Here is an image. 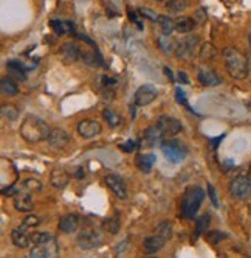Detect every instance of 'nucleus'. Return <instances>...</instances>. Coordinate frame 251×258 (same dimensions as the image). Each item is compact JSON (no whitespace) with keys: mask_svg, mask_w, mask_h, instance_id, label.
Masks as SVG:
<instances>
[{"mask_svg":"<svg viewBox=\"0 0 251 258\" xmlns=\"http://www.w3.org/2000/svg\"><path fill=\"white\" fill-rule=\"evenodd\" d=\"M20 137L27 140L28 143H39L44 140H48L51 128L42 119L34 115H28L20 124Z\"/></svg>","mask_w":251,"mask_h":258,"instance_id":"nucleus-1","label":"nucleus"},{"mask_svg":"<svg viewBox=\"0 0 251 258\" xmlns=\"http://www.w3.org/2000/svg\"><path fill=\"white\" fill-rule=\"evenodd\" d=\"M223 61H225V67L226 72L230 73L231 78L234 80H245L248 76V59L244 53H240L237 49H233V47H228V49L223 50Z\"/></svg>","mask_w":251,"mask_h":258,"instance_id":"nucleus-2","label":"nucleus"},{"mask_svg":"<svg viewBox=\"0 0 251 258\" xmlns=\"http://www.w3.org/2000/svg\"><path fill=\"white\" fill-rule=\"evenodd\" d=\"M203 199H205V191L200 187H189L182 199V215L188 220H194L195 213L199 212Z\"/></svg>","mask_w":251,"mask_h":258,"instance_id":"nucleus-3","label":"nucleus"},{"mask_svg":"<svg viewBox=\"0 0 251 258\" xmlns=\"http://www.w3.org/2000/svg\"><path fill=\"white\" fill-rule=\"evenodd\" d=\"M76 243L78 247L82 249V251H92V249L103 244V235L95 227H85L79 232V235L76 238Z\"/></svg>","mask_w":251,"mask_h":258,"instance_id":"nucleus-4","label":"nucleus"},{"mask_svg":"<svg viewBox=\"0 0 251 258\" xmlns=\"http://www.w3.org/2000/svg\"><path fill=\"white\" fill-rule=\"evenodd\" d=\"M161 153L164 154V157L168 160L174 162V163L183 162L188 155L186 146L182 142H177V140H169V142L161 143Z\"/></svg>","mask_w":251,"mask_h":258,"instance_id":"nucleus-5","label":"nucleus"},{"mask_svg":"<svg viewBox=\"0 0 251 258\" xmlns=\"http://www.w3.org/2000/svg\"><path fill=\"white\" fill-rule=\"evenodd\" d=\"M230 193L234 199L247 201L251 196V179L248 176H237L230 184Z\"/></svg>","mask_w":251,"mask_h":258,"instance_id":"nucleus-6","label":"nucleus"},{"mask_svg":"<svg viewBox=\"0 0 251 258\" xmlns=\"http://www.w3.org/2000/svg\"><path fill=\"white\" fill-rule=\"evenodd\" d=\"M157 97H158V90H157L155 86L143 84V86H140L135 92V95H133V103L140 107H144V106L151 104L152 101H155Z\"/></svg>","mask_w":251,"mask_h":258,"instance_id":"nucleus-7","label":"nucleus"},{"mask_svg":"<svg viewBox=\"0 0 251 258\" xmlns=\"http://www.w3.org/2000/svg\"><path fill=\"white\" fill-rule=\"evenodd\" d=\"M59 254V246L58 241L54 238H50L48 241H44V243L34 244L30 251V257L33 258H42V257H56Z\"/></svg>","mask_w":251,"mask_h":258,"instance_id":"nucleus-8","label":"nucleus"},{"mask_svg":"<svg viewBox=\"0 0 251 258\" xmlns=\"http://www.w3.org/2000/svg\"><path fill=\"white\" fill-rule=\"evenodd\" d=\"M200 41L197 36H186L182 41L177 42V49H175V54L180 59H188L191 58L192 54L197 50Z\"/></svg>","mask_w":251,"mask_h":258,"instance_id":"nucleus-9","label":"nucleus"},{"mask_svg":"<svg viewBox=\"0 0 251 258\" xmlns=\"http://www.w3.org/2000/svg\"><path fill=\"white\" fill-rule=\"evenodd\" d=\"M157 126L160 128L164 137H174L178 132H182V123H180L175 117L161 115L160 119L157 120Z\"/></svg>","mask_w":251,"mask_h":258,"instance_id":"nucleus-10","label":"nucleus"},{"mask_svg":"<svg viewBox=\"0 0 251 258\" xmlns=\"http://www.w3.org/2000/svg\"><path fill=\"white\" fill-rule=\"evenodd\" d=\"M76 131L82 138H93V137H96L103 132V126H101V123L96 121V120L84 119V120H81L79 123H78Z\"/></svg>","mask_w":251,"mask_h":258,"instance_id":"nucleus-11","label":"nucleus"},{"mask_svg":"<svg viewBox=\"0 0 251 258\" xmlns=\"http://www.w3.org/2000/svg\"><path fill=\"white\" fill-rule=\"evenodd\" d=\"M104 182L109 187V190H110L118 199H126V198H127V187H126L124 181H123L120 176L107 174L104 177Z\"/></svg>","mask_w":251,"mask_h":258,"instance_id":"nucleus-12","label":"nucleus"},{"mask_svg":"<svg viewBox=\"0 0 251 258\" xmlns=\"http://www.w3.org/2000/svg\"><path fill=\"white\" fill-rule=\"evenodd\" d=\"M166 238H164L163 235H160V233H154V235L147 237L144 241H143V251L144 254L147 255H152V254H157L160 252L161 249L164 247V244H166Z\"/></svg>","mask_w":251,"mask_h":258,"instance_id":"nucleus-13","label":"nucleus"},{"mask_svg":"<svg viewBox=\"0 0 251 258\" xmlns=\"http://www.w3.org/2000/svg\"><path fill=\"white\" fill-rule=\"evenodd\" d=\"M70 143V136L65 129H51L50 136H48V145L54 150H64V148Z\"/></svg>","mask_w":251,"mask_h":258,"instance_id":"nucleus-14","label":"nucleus"},{"mask_svg":"<svg viewBox=\"0 0 251 258\" xmlns=\"http://www.w3.org/2000/svg\"><path fill=\"white\" fill-rule=\"evenodd\" d=\"M59 53H61L62 59H64L67 64H73V62L79 61L82 58V52L75 42H65L61 47Z\"/></svg>","mask_w":251,"mask_h":258,"instance_id":"nucleus-15","label":"nucleus"},{"mask_svg":"<svg viewBox=\"0 0 251 258\" xmlns=\"http://www.w3.org/2000/svg\"><path fill=\"white\" fill-rule=\"evenodd\" d=\"M28 227H25V225L22 224V227H17V229H14L11 232V241H13V244L16 247H19V249H27L30 247L31 244V233L27 232Z\"/></svg>","mask_w":251,"mask_h":258,"instance_id":"nucleus-16","label":"nucleus"},{"mask_svg":"<svg viewBox=\"0 0 251 258\" xmlns=\"http://www.w3.org/2000/svg\"><path fill=\"white\" fill-rule=\"evenodd\" d=\"M164 140L163 132L160 131V128L157 126H149L144 131V136H143V145L146 148H155L157 145H161Z\"/></svg>","mask_w":251,"mask_h":258,"instance_id":"nucleus-17","label":"nucleus"},{"mask_svg":"<svg viewBox=\"0 0 251 258\" xmlns=\"http://www.w3.org/2000/svg\"><path fill=\"white\" fill-rule=\"evenodd\" d=\"M14 207L17 212H23V213H27V212H31L34 207L33 204V198H31V193L28 191H19L17 194L14 196Z\"/></svg>","mask_w":251,"mask_h":258,"instance_id":"nucleus-18","label":"nucleus"},{"mask_svg":"<svg viewBox=\"0 0 251 258\" xmlns=\"http://www.w3.org/2000/svg\"><path fill=\"white\" fill-rule=\"evenodd\" d=\"M79 216L75 215V213H70V215H65L61 218L59 221V230L62 233H67V235H70V233H75L78 229H79Z\"/></svg>","mask_w":251,"mask_h":258,"instance_id":"nucleus-19","label":"nucleus"},{"mask_svg":"<svg viewBox=\"0 0 251 258\" xmlns=\"http://www.w3.org/2000/svg\"><path fill=\"white\" fill-rule=\"evenodd\" d=\"M197 78L202 83V86H206V87H216V86L222 83L220 76H219L216 72H213L211 69H200Z\"/></svg>","mask_w":251,"mask_h":258,"instance_id":"nucleus-20","label":"nucleus"},{"mask_svg":"<svg viewBox=\"0 0 251 258\" xmlns=\"http://www.w3.org/2000/svg\"><path fill=\"white\" fill-rule=\"evenodd\" d=\"M157 44H158V49L164 53V54H171L174 53L177 49V41L171 34H160L158 39H157Z\"/></svg>","mask_w":251,"mask_h":258,"instance_id":"nucleus-21","label":"nucleus"},{"mask_svg":"<svg viewBox=\"0 0 251 258\" xmlns=\"http://www.w3.org/2000/svg\"><path fill=\"white\" fill-rule=\"evenodd\" d=\"M155 162H157V157L154 154H140L137 157V160H135L138 170H141L143 173H151V170L154 168Z\"/></svg>","mask_w":251,"mask_h":258,"instance_id":"nucleus-22","label":"nucleus"},{"mask_svg":"<svg viewBox=\"0 0 251 258\" xmlns=\"http://www.w3.org/2000/svg\"><path fill=\"white\" fill-rule=\"evenodd\" d=\"M50 181H51V185L53 187H56V189H65L68 181H70V177L67 174V171L64 170H53V173L50 176Z\"/></svg>","mask_w":251,"mask_h":258,"instance_id":"nucleus-23","label":"nucleus"},{"mask_svg":"<svg viewBox=\"0 0 251 258\" xmlns=\"http://www.w3.org/2000/svg\"><path fill=\"white\" fill-rule=\"evenodd\" d=\"M195 25H197V23H195V20L191 17H180L175 20V30L178 31V33H183V34L191 33Z\"/></svg>","mask_w":251,"mask_h":258,"instance_id":"nucleus-24","label":"nucleus"},{"mask_svg":"<svg viewBox=\"0 0 251 258\" xmlns=\"http://www.w3.org/2000/svg\"><path fill=\"white\" fill-rule=\"evenodd\" d=\"M51 28L56 34L64 36L73 31V23L72 22H65V20H51Z\"/></svg>","mask_w":251,"mask_h":258,"instance_id":"nucleus-25","label":"nucleus"},{"mask_svg":"<svg viewBox=\"0 0 251 258\" xmlns=\"http://www.w3.org/2000/svg\"><path fill=\"white\" fill-rule=\"evenodd\" d=\"M0 90H2L3 95H10V97H14L19 93L17 84H16L11 78H3L2 83H0Z\"/></svg>","mask_w":251,"mask_h":258,"instance_id":"nucleus-26","label":"nucleus"},{"mask_svg":"<svg viewBox=\"0 0 251 258\" xmlns=\"http://www.w3.org/2000/svg\"><path fill=\"white\" fill-rule=\"evenodd\" d=\"M158 23L161 27V33L163 34H172V31L175 30V20H172L169 16H158Z\"/></svg>","mask_w":251,"mask_h":258,"instance_id":"nucleus-27","label":"nucleus"},{"mask_svg":"<svg viewBox=\"0 0 251 258\" xmlns=\"http://www.w3.org/2000/svg\"><path fill=\"white\" fill-rule=\"evenodd\" d=\"M22 189L31 194H34V193H39L42 190V182L37 181V179H25L22 184Z\"/></svg>","mask_w":251,"mask_h":258,"instance_id":"nucleus-28","label":"nucleus"},{"mask_svg":"<svg viewBox=\"0 0 251 258\" xmlns=\"http://www.w3.org/2000/svg\"><path fill=\"white\" fill-rule=\"evenodd\" d=\"M6 67L11 70L13 75H16L17 78H20V80H25V78H27L25 73H23V72H27V70H25V67H23L22 62H19V61H10V62L6 64Z\"/></svg>","mask_w":251,"mask_h":258,"instance_id":"nucleus-29","label":"nucleus"},{"mask_svg":"<svg viewBox=\"0 0 251 258\" xmlns=\"http://www.w3.org/2000/svg\"><path fill=\"white\" fill-rule=\"evenodd\" d=\"M166 8L169 13H182L185 11L188 8V0H169V2L166 3Z\"/></svg>","mask_w":251,"mask_h":258,"instance_id":"nucleus-30","label":"nucleus"},{"mask_svg":"<svg viewBox=\"0 0 251 258\" xmlns=\"http://www.w3.org/2000/svg\"><path fill=\"white\" fill-rule=\"evenodd\" d=\"M209 225V215H202L195 221V237H200L203 232H206Z\"/></svg>","mask_w":251,"mask_h":258,"instance_id":"nucleus-31","label":"nucleus"},{"mask_svg":"<svg viewBox=\"0 0 251 258\" xmlns=\"http://www.w3.org/2000/svg\"><path fill=\"white\" fill-rule=\"evenodd\" d=\"M103 115H104V119L107 120V123H109V126L110 128H116L120 124V115L116 114V112H113L112 109H104V112H103Z\"/></svg>","mask_w":251,"mask_h":258,"instance_id":"nucleus-32","label":"nucleus"},{"mask_svg":"<svg viewBox=\"0 0 251 258\" xmlns=\"http://www.w3.org/2000/svg\"><path fill=\"white\" fill-rule=\"evenodd\" d=\"M2 117L3 119H8L10 121H14L19 119V111L11 104H3L2 106Z\"/></svg>","mask_w":251,"mask_h":258,"instance_id":"nucleus-33","label":"nucleus"},{"mask_svg":"<svg viewBox=\"0 0 251 258\" xmlns=\"http://www.w3.org/2000/svg\"><path fill=\"white\" fill-rule=\"evenodd\" d=\"M216 49H214V45H211V44H203L200 47V59L202 61H206V59H213L216 56Z\"/></svg>","mask_w":251,"mask_h":258,"instance_id":"nucleus-34","label":"nucleus"},{"mask_svg":"<svg viewBox=\"0 0 251 258\" xmlns=\"http://www.w3.org/2000/svg\"><path fill=\"white\" fill-rule=\"evenodd\" d=\"M155 232L163 235L166 240H171L172 238V224L168 223V221H163V223H160L158 225H157Z\"/></svg>","mask_w":251,"mask_h":258,"instance_id":"nucleus-35","label":"nucleus"},{"mask_svg":"<svg viewBox=\"0 0 251 258\" xmlns=\"http://www.w3.org/2000/svg\"><path fill=\"white\" fill-rule=\"evenodd\" d=\"M120 220H118V216H113V218H109V220L104 223V227L107 229V232H110V233H118L120 230Z\"/></svg>","mask_w":251,"mask_h":258,"instance_id":"nucleus-36","label":"nucleus"},{"mask_svg":"<svg viewBox=\"0 0 251 258\" xmlns=\"http://www.w3.org/2000/svg\"><path fill=\"white\" fill-rule=\"evenodd\" d=\"M50 238H53L48 232H33L31 233V243L33 244H39L44 243V241H48Z\"/></svg>","mask_w":251,"mask_h":258,"instance_id":"nucleus-37","label":"nucleus"},{"mask_svg":"<svg viewBox=\"0 0 251 258\" xmlns=\"http://www.w3.org/2000/svg\"><path fill=\"white\" fill-rule=\"evenodd\" d=\"M39 224H41V218L36 216V215H28V216H25V220H23V225L28 229L37 227Z\"/></svg>","mask_w":251,"mask_h":258,"instance_id":"nucleus-38","label":"nucleus"},{"mask_svg":"<svg viewBox=\"0 0 251 258\" xmlns=\"http://www.w3.org/2000/svg\"><path fill=\"white\" fill-rule=\"evenodd\" d=\"M140 14L141 16H144L146 19H149V20H152V22H158V14H157L155 11H152L151 8H140Z\"/></svg>","mask_w":251,"mask_h":258,"instance_id":"nucleus-39","label":"nucleus"},{"mask_svg":"<svg viewBox=\"0 0 251 258\" xmlns=\"http://www.w3.org/2000/svg\"><path fill=\"white\" fill-rule=\"evenodd\" d=\"M222 238H226V233H222L219 230H213V232L206 233V240L209 241V243H213V244H216L217 241H220Z\"/></svg>","mask_w":251,"mask_h":258,"instance_id":"nucleus-40","label":"nucleus"},{"mask_svg":"<svg viewBox=\"0 0 251 258\" xmlns=\"http://www.w3.org/2000/svg\"><path fill=\"white\" fill-rule=\"evenodd\" d=\"M175 100H177V103H180V104H185V106H188V100H186V93L180 89V87H177L175 89Z\"/></svg>","mask_w":251,"mask_h":258,"instance_id":"nucleus-41","label":"nucleus"},{"mask_svg":"<svg viewBox=\"0 0 251 258\" xmlns=\"http://www.w3.org/2000/svg\"><path fill=\"white\" fill-rule=\"evenodd\" d=\"M208 194H209V199H211V202H213V206L214 207H219V199H217V193H216V190H214V187L211 185V184H208Z\"/></svg>","mask_w":251,"mask_h":258,"instance_id":"nucleus-42","label":"nucleus"},{"mask_svg":"<svg viewBox=\"0 0 251 258\" xmlns=\"http://www.w3.org/2000/svg\"><path fill=\"white\" fill-rule=\"evenodd\" d=\"M135 148H137V145H135V142H133V140H127L126 143L120 145V150L124 151V153H132L133 150H135Z\"/></svg>","mask_w":251,"mask_h":258,"instance_id":"nucleus-43","label":"nucleus"},{"mask_svg":"<svg viewBox=\"0 0 251 258\" xmlns=\"http://www.w3.org/2000/svg\"><path fill=\"white\" fill-rule=\"evenodd\" d=\"M17 193H19V190H16L14 187H10V189L3 190V196H16Z\"/></svg>","mask_w":251,"mask_h":258,"instance_id":"nucleus-44","label":"nucleus"},{"mask_svg":"<svg viewBox=\"0 0 251 258\" xmlns=\"http://www.w3.org/2000/svg\"><path fill=\"white\" fill-rule=\"evenodd\" d=\"M197 16H199V23H202L203 20H206V13L202 10V8H199L197 10Z\"/></svg>","mask_w":251,"mask_h":258,"instance_id":"nucleus-45","label":"nucleus"},{"mask_svg":"<svg viewBox=\"0 0 251 258\" xmlns=\"http://www.w3.org/2000/svg\"><path fill=\"white\" fill-rule=\"evenodd\" d=\"M178 78H180V81H183V84H189V78H188L186 73L182 72V70L178 72Z\"/></svg>","mask_w":251,"mask_h":258,"instance_id":"nucleus-46","label":"nucleus"},{"mask_svg":"<svg viewBox=\"0 0 251 258\" xmlns=\"http://www.w3.org/2000/svg\"><path fill=\"white\" fill-rule=\"evenodd\" d=\"M223 138V136L222 137H219V138H214V140H211V142H213V146H217L219 143H220V140Z\"/></svg>","mask_w":251,"mask_h":258,"instance_id":"nucleus-47","label":"nucleus"},{"mask_svg":"<svg viewBox=\"0 0 251 258\" xmlns=\"http://www.w3.org/2000/svg\"><path fill=\"white\" fill-rule=\"evenodd\" d=\"M248 44H250V49H251V33L248 34Z\"/></svg>","mask_w":251,"mask_h":258,"instance_id":"nucleus-48","label":"nucleus"},{"mask_svg":"<svg viewBox=\"0 0 251 258\" xmlns=\"http://www.w3.org/2000/svg\"><path fill=\"white\" fill-rule=\"evenodd\" d=\"M152 2H163V0H152Z\"/></svg>","mask_w":251,"mask_h":258,"instance_id":"nucleus-49","label":"nucleus"},{"mask_svg":"<svg viewBox=\"0 0 251 258\" xmlns=\"http://www.w3.org/2000/svg\"><path fill=\"white\" fill-rule=\"evenodd\" d=\"M250 173H251V165H250Z\"/></svg>","mask_w":251,"mask_h":258,"instance_id":"nucleus-50","label":"nucleus"}]
</instances>
